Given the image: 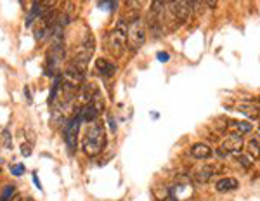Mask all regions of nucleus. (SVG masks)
<instances>
[{
	"label": "nucleus",
	"instance_id": "obj_1",
	"mask_svg": "<svg viewBox=\"0 0 260 201\" xmlns=\"http://www.w3.org/2000/svg\"><path fill=\"white\" fill-rule=\"evenodd\" d=\"M106 130H104V125L103 121L95 120L89 123L87 127L85 133H83V139H82V151L85 156L94 158L101 154L106 148Z\"/></svg>",
	"mask_w": 260,
	"mask_h": 201
},
{
	"label": "nucleus",
	"instance_id": "obj_2",
	"mask_svg": "<svg viewBox=\"0 0 260 201\" xmlns=\"http://www.w3.org/2000/svg\"><path fill=\"white\" fill-rule=\"evenodd\" d=\"M127 26H128V21L121 18L116 23V26L104 37V50L108 54L120 57L125 52V47H127Z\"/></svg>",
	"mask_w": 260,
	"mask_h": 201
},
{
	"label": "nucleus",
	"instance_id": "obj_3",
	"mask_svg": "<svg viewBox=\"0 0 260 201\" xmlns=\"http://www.w3.org/2000/svg\"><path fill=\"white\" fill-rule=\"evenodd\" d=\"M165 18H167V2L151 4V9L146 18V28L153 39L163 37L165 33Z\"/></svg>",
	"mask_w": 260,
	"mask_h": 201
},
{
	"label": "nucleus",
	"instance_id": "obj_4",
	"mask_svg": "<svg viewBox=\"0 0 260 201\" xmlns=\"http://www.w3.org/2000/svg\"><path fill=\"white\" fill-rule=\"evenodd\" d=\"M146 42V24L141 18L128 21L127 26V45L132 52H137Z\"/></svg>",
	"mask_w": 260,
	"mask_h": 201
},
{
	"label": "nucleus",
	"instance_id": "obj_5",
	"mask_svg": "<svg viewBox=\"0 0 260 201\" xmlns=\"http://www.w3.org/2000/svg\"><path fill=\"white\" fill-rule=\"evenodd\" d=\"M92 54H94V39L89 37L87 40H83L77 49H75L73 56H71L70 64L75 66L77 70H80L82 73H85L87 64H89Z\"/></svg>",
	"mask_w": 260,
	"mask_h": 201
},
{
	"label": "nucleus",
	"instance_id": "obj_6",
	"mask_svg": "<svg viewBox=\"0 0 260 201\" xmlns=\"http://www.w3.org/2000/svg\"><path fill=\"white\" fill-rule=\"evenodd\" d=\"M167 11L174 19L175 26H180L187 21L192 12V2H167Z\"/></svg>",
	"mask_w": 260,
	"mask_h": 201
},
{
	"label": "nucleus",
	"instance_id": "obj_7",
	"mask_svg": "<svg viewBox=\"0 0 260 201\" xmlns=\"http://www.w3.org/2000/svg\"><path fill=\"white\" fill-rule=\"evenodd\" d=\"M59 80L64 87H70V89H73V90H80L83 87V82H85V73H82V71L77 70L75 66L68 64L59 75Z\"/></svg>",
	"mask_w": 260,
	"mask_h": 201
},
{
	"label": "nucleus",
	"instance_id": "obj_8",
	"mask_svg": "<svg viewBox=\"0 0 260 201\" xmlns=\"http://www.w3.org/2000/svg\"><path fill=\"white\" fill-rule=\"evenodd\" d=\"M80 125H82V118L80 116H75L66 121V128H64V141L66 146L70 149V154H73L77 151L78 146V133H80Z\"/></svg>",
	"mask_w": 260,
	"mask_h": 201
},
{
	"label": "nucleus",
	"instance_id": "obj_9",
	"mask_svg": "<svg viewBox=\"0 0 260 201\" xmlns=\"http://www.w3.org/2000/svg\"><path fill=\"white\" fill-rule=\"evenodd\" d=\"M243 148V137L240 133H229L228 139L222 142V146L217 149V156L224 158L228 154L234 153V151H240Z\"/></svg>",
	"mask_w": 260,
	"mask_h": 201
},
{
	"label": "nucleus",
	"instance_id": "obj_10",
	"mask_svg": "<svg viewBox=\"0 0 260 201\" xmlns=\"http://www.w3.org/2000/svg\"><path fill=\"white\" fill-rule=\"evenodd\" d=\"M94 66H95V71H98L101 77H104V78H111L113 75L116 73V66L113 64L111 61L104 59V57H98L94 62Z\"/></svg>",
	"mask_w": 260,
	"mask_h": 201
},
{
	"label": "nucleus",
	"instance_id": "obj_11",
	"mask_svg": "<svg viewBox=\"0 0 260 201\" xmlns=\"http://www.w3.org/2000/svg\"><path fill=\"white\" fill-rule=\"evenodd\" d=\"M189 154L194 160H208V158L213 154L212 148L208 144H203V142H198V144H192L189 149Z\"/></svg>",
	"mask_w": 260,
	"mask_h": 201
},
{
	"label": "nucleus",
	"instance_id": "obj_12",
	"mask_svg": "<svg viewBox=\"0 0 260 201\" xmlns=\"http://www.w3.org/2000/svg\"><path fill=\"white\" fill-rule=\"evenodd\" d=\"M238 187H240V182L234 177H222L220 181L215 184L217 192H231V191L238 189Z\"/></svg>",
	"mask_w": 260,
	"mask_h": 201
},
{
	"label": "nucleus",
	"instance_id": "obj_13",
	"mask_svg": "<svg viewBox=\"0 0 260 201\" xmlns=\"http://www.w3.org/2000/svg\"><path fill=\"white\" fill-rule=\"evenodd\" d=\"M222 170L224 169H219V166H215V165H207V166H203L198 174H196V177H198L201 182H207V181H210L213 175L220 174Z\"/></svg>",
	"mask_w": 260,
	"mask_h": 201
},
{
	"label": "nucleus",
	"instance_id": "obj_14",
	"mask_svg": "<svg viewBox=\"0 0 260 201\" xmlns=\"http://www.w3.org/2000/svg\"><path fill=\"white\" fill-rule=\"evenodd\" d=\"M236 110L240 113H243V115H246L250 120H255L260 116V108L253 106V104H241V106H238Z\"/></svg>",
	"mask_w": 260,
	"mask_h": 201
},
{
	"label": "nucleus",
	"instance_id": "obj_15",
	"mask_svg": "<svg viewBox=\"0 0 260 201\" xmlns=\"http://www.w3.org/2000/svg\"><path fill=\"white\" fill-rule=\"evenodd\" d=\"M229 125L234 128V130H238V133H240V136H243V133H250L251 130H253V123H250V121L233 120Z\"/></svg>",
	"mask_w": 260,
	"mask_h": 201
},
{
	"label": "nucleus",
	"instance_id": "obj_16",
	"mask_svg": "<svg viewBox=\"0 0 260 201\" xmlns=\"http://www.w3.org/2000/svg\"><path fill=\"white\" fill-rule=\"evenodd\" d=\"M246 153H248V156H251L253 160H258L260 158V142L257 139H251L248 144H246Z\"/></svg>",
	"mask_w": 260,
	"mask_h": 201
},
{
	"label": "nucleus",
	"instance_id": "obj_17",
	"mask_svg": "<svg viewBox=\"0 0 260 201\" xmlns=\"http://www.w3.org/2000/svg\"><path fill=\"white\" fill-rule=\"evenodd\" d=\"M14 192H16V187L12 186V184H7L2 189V192H0V201H9Z\"/></svg>",
	"mask_w": 260,
	"mask_h": 201
},
{
	"label": "nucleus",
	"instance_id": "obj_18",
	"mask_svg": "<svg viewBox=\"0 0 260 201\" xmlns=\"http://www.w3.org/2000/svg\"><path fill=\"white\" fill-rule=\"evenodd\" d=\"M2 142H4V146H6L7 149H11V148H12V142H11V132H9V128H6V130L2 132Z\"/></svg>",
	"mask_w": 260,
	"mask_h": 201
},
{
	"label": "nucleus",
	"instance_id": "obj_19",
	"mask_svg": "<svg viewBox=\"0 0 260 201\" xmlns=\"http://www.w3.org/2000/svg\"><path fill=\"white\" fill-rule=\"evenodd\" d=\"M11 172L16 175V177H21V175L24 174V166L21 165V163H18V165H12V166H11Z\"/></svg>",
	"mask_w": 260,
	"mask_h": 201
},
{
	"label": "nucleus",
	"instance_id": "obj_20",
	"mask_svg": "<svg viewBox=\"0 0 260 201\" xmlns=\"http://www.w3.org/2000/svg\"><path fill=\"white\" fill-rule=\"evenodd\" d=\"M236 160L240 161L243 166H246V169H248V166H251V160H250V156H236Z\"/></svg>",
	"mask_w": 260,
	"mask_h": 201
},
{
	"label": "nucleus",
	"instance_id": "obj_21",
	"mask_svg": "<svg viewBox=\"0 0 260 201\" xmlns=\"http://www.w3.org/2000/svg\"><path fill=\"white\" fill-rule=\"evenodd\" d=\"M170 59V56H169V52H158V61H161V62H167Z\"/></svg>",
	"mask_w": 260,
	"mask_h": 201
},
{
	"label": "nucleus",
	"instance_id": "obj_22",
	"mask_svg": "<svg viewBox=\"0 0 260 201\" xmlns=\"http://www.w3.org/2000/svg\"><path fill=\"white\" fill-rule=\"evenodd\" d=\"M21 149H23V156H30V154H31V146L23 144V146H21Z\"/></svg>",
	"mask_w": 260,
	"mask_h": 201
},
{
	"label": "nucleus",
	"instance_id": "obj_23",
	"mask_svg": "<svg viewBox=\"0 0 260 201\" xmlns=\"http://www.w3.org/2000/svg\"><path fill=\"white\" fill-rule=\"evenodd\" d=\"M108 121H110V127L113 132H116V125H115V118H113L111 115H108Z\"/></svg>",
	"mask_w": 260,
	"mask_h": 201
},
{
	"label": "nucleus",
	"instance_id": "obj_24",
	"mask_svg": "<svg viewBox=\"0 0 260 201\" xmlns=\"http://www.w3.org/2000/svg\"><path fill=\"white\" fill-rule=\"evenodd\" d=\"M33 182H35V186L39 187V189H42V184L39 182V179H37V174H33Z\"/></svg>",
	"mask_w": 260,
	"mask_h": 201
},
{
	"label": "nucleus",
	"instance_id": "obj_25",
	"mask_svg": "<svg viewBox=\"0 0 260 201\" xmlns=\"http://www.w3.org/2000/svg\"><path fill=\"white\" fill-rule=\"evenodd\" d=\"M24 94H26V99H28V103H31V94H30V89H24Z\"/></svg>",
	"mask_w": 260,
	"mask_h": 201
},
{
	"label": "nucleus",
	"instance_id": "obj_26",
	"mask_svg": "<svg viewBox=\"0 0 260 201\" xmlns=\"http://www.w3.org/2000/svg\"><path fill=\"white\" fill-rule=\"evenodd\" d=\"M0 174H2V170H0Z\"/></svg>",
	"mask_w": 260,
	"mask_h": 201
}]
</instances>
